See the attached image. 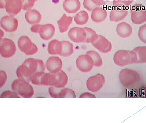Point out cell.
<instances>
[{
	"label": "cell",
	"mask_w": 146,
	"mask_h": 123,
	"mask_svg": "<svg viewBox=\"0 0 146 123\" xmlns=\"http://www.w3.org/2000/svg\"><path fill=\"white\" fill-rule=\"evenodd\" d=\"M68 82L67 75L61 70L57 73H48V86L63 88L67 85Z\"/></svg>",
	"instance_id": "5b68a950"
},
{
	"label": "cell",
	"mask_w": 146,
	"mask_h": 123,
	"mask_svg": "<svg viewBox=\"0 0 146 123\" xmlns=\"http://www.w3.org/2000/svg\"><path fill=\"white\" fill-rule=\"evenodd\" d=\"M20 97L13 91L12 92L10 90L4 91L1 95V98H19Z\"/></svg>",
	"instance_id": "d6a6232c"
},
{
	"label": "cell",
	"mask_w": 146,
	"mask_h": 123,
	"mask_svg": "<svg viewBox=\"0 0 146 123\" xmlns=\"http://www.w3.org/2000/svg\"><path fill=\"white\" fill-rule=\"evenodd\" d=\"M131 19L134 24L140 25L146 22V9L141 4H136L131 8Z\"/></svg>",
	"instance_id": "8992f818"
},
{
	"label": "cell",
	"mask_w": 146,
	"mask_h": 123,
	"mask_svg": "<svg viewBox=\"0 0 146 123\" xmlns=\"http://www.w3.org/2000/svg\"><path fill=\"white\" fill-rule=\"evenodd\" d=\"M0 25L3 29L7 32H13L17 30L18 26L17 20L13 16H6L2 17Z\"/></svg>",
	"instance_id": "7c38bea8"
},
{
	"label": "cell",
	"mask_w": 146,
	"mask_h": 123,
	"mask_svg": "<svg viewBox=\"0 0 146 123\" xmlns=\"http://www.w3.org/2000/svg\"><path fill=\"white\" fill-rule=\"evenodd\" d=\"M105 83V77L101 74L90 77L86 82L87 88L93 93H97L102 88Z\"/></svg>",
	"instance_id": "9c48e42d"
},
{
	"label": "cell",
	"mask_w": 146,
	"mask_h": 123,
	"mask_svg": "<svg viewBox=\"0 0 146 123\" xmlns=\"http://www.w3.org/2000/svg\"><path fill=\"white\" fill-rule=\"evenodd\" d=\"M76 65L80 72L88 73L92 69L94 63L91 57L86 54L78 58L76 61Z\"/></svg>",
	"instance_id": "30bf717a"
},
{
	"label": "cell",
	"mask_w": 146,
	"mask_h": 123,
	"mask_svg": "<svg viewBox=\"0 0 146 123\" xmlns=\"http://www.w3.org/2000/svg\"><path fill=\"white\" fill-rule=\"evenodd\" d=\"M4 35V33L3 31L0 29V41H1L2 38L3 37Z\"/></svg>",
	"instance_id": "ab89813d"
},
{
	"label": "cell",
	"mask_w": 146,
	"mask_h": 123,
	"mask_svg": "<svg viewBox=\"0 0 146 123\" xmlns=\"http://www.w3.org/2000/svg\"><path fill=\"white\" fill-rule=\"evenodd\" d=\"M41 25L35 24L31 27V31L33 33H38L39 30L40 29Z\"/></svg>",
	"instance_id": "8d00e7d4"
},
{
	"label": "cell",
	"mask_w": 146,
	"mask_h": 123,
	"mask_svg": "<svg viewBox=\"0 0 146 123\" xmlns=\"http://www.w3.org/2000/svg\"><path fill=\"white\" fill-rule=\"evenodd\" d=\"M138 36L142 42L146 44V24L139 27Z\"/></svg>",
	"instance_id": "4dcf8cb0"
},
{
	"label": "cell",
	"mask_w": 146,
	"mask_h": 123,
	"mask_svg": "<svg viewBox=\"0 0 146 123\" xmlns=\"http://www.w3.org/2000/svg\"><path fill=\"white\" fill-rule=\"evenodd\" d=\"M83 6L84 8L89 11H92L94 9L100 7V6L96 5L91 1V0H84Z\"/></svg>",
	"instance_id": "1f68e13d"
},
{
	"label": "cell",
	"mask_w": 146,
	"mask_h": 123,
	"mask_svg": "<svg viewBox=\"0 0 146 123\" xmlns=\"http://www.w3.org/2000/svg\"><path fill=\"white\" fill-rule=\"evenodd\" d=\"M61 42L57 40L51 41L48 45V52L51 55L60 54L62 50Z\"/></svg>",
	"instance_id": "cb8c5ba5"
},
{
	"label": "cell",
	"mask_w": 146,
	"mask_h": 123,
	"mask_svg": "<svg viewBox=\"0 0 146 123\" xmlns=\"http://www.w3.org/2000/svg\"><path fill=\"white\" fill-rule=\"evenodd\" d=\"M46 65L41 60L34 58H28L16 71V74L18 79L30 82L31 78L36 73L40 72H44Z\"/></svg>",
	"instance_id": "6da1fadb"
},
{
	"label": "cell",
	"mask_w": 146,
	"mask_h": 123,
	"mask_svg": "<svg viewBox=\"0 0 146 123\" xmlns=\"http://www.w3.org/2000/svg\"><path fill=\"white\" fill-rule=\"evenodd\" d=\"M91 1L99 6L105 5L109 1V0H91Z\"/></svg>",
	"instance_id": "d590c367"
},
{
	"label": "cell",
	"mask_w": 146,
	"mask_h": 123,
	"mask_svg": "<svg viewBox=\"0 0 146 123\" xmlns=\"http://www.w3.org/2000/svg\"><path fill=\"white\" fill-rule=\"evenodd\" d=\"M36 1V0H24L22 9L25 11L29 10L33 7Z\"/></svg>",
	"instance_id": "836d02e7"
},
{
	"label": "cell",
	"mask_w": 146,
	"mask_h": 123,
	"mask_svg": "<svg viewBox=\"0 0 146 123\" xmlns=\"http://www.w3.org/2000/svg\"><path fill=\"white\" fill-rule=\"evenodd\" d=\"M7 77L4 71L0 70V89L7 82Z\"/></svg>",
	"instance_id": "e575fe53"
},
{
	"label": "cell",
	"mask_w": 146,
	"mask_h": 123,
	"mask_svg": "<svg viewBox=\"0 0 146 123\" xmlns=\"http://www.w3.org/2000/svg\"><path fill=\"white\" fill-rule=\"evenodd\" d=\"M48 93L50 96L53 98H76L74 90L64 87L57 88L51 86L48 89Z\"/></svg>",
	"instance_id": "8fae6325"
},
{
	"label": "cell",
	"mask_w": 146,
	"mask_h": 123,
	"mask_svg": "<svg viewBox=\"0 0 146 123\" xmlns=\"http://www.w3.org/2000/svg\"><path fill=\"white\" fill-rule=\"evenodd\" d=\"M133 0H113V5L114 7H127L132 3Z\"/></svg>",
	"instance_id": "f546056e"
},
{
	"label": "cell",
	"mask_w": 146,
	"mask_h": 123,
	"mask_svg": "<svg viewBox=\"0 0 146 123\" xmlns=\"http://www.w3.org/2000/svg\"><path fill=\"white\" fill-rule=\"evenodd\" d=\"M25 19L30 24H36L41 22L42 16L38 11L30 9L25 14Z\"/></svg>",
	"instance_id": "7402d4cb"
},
{
	"label": "cell",
	"mask_w": 146,
	"mask_h": 123,
	"mask_svg": "<svg viewBox=\"0 0 146 123\" xmlns=\"http://www.w3.org/2000/svg\"><path fill=\"white\" fill-rule=\"evenodd\" d=\"M92 44L96 49L103 53H108L112 49L111 42L102 35H98V39Z\"/></svg>",
	"instance_id": "9a60e30c"
},
{
	"label": "cell",
	"mask_w": 146,
	"mask_h": 123,
	"mask_svg": "<svg viewBox=\"0 0 146 123\" xmlns=\"http://www.w3.org/2000/svg\"><path fill=\"white\" fill-rule=\"evenodd\" d=\"M55 32V28L52 24H47L41 25L38 33L42 40L45 41L49 40L54 36Z\"/></svg>",
	"instance_id": "ac0fdd59"
},
{
	"label": "cell",
	"mask_w": 146,
	"mask_h": 123,
	"mask_svg": "<svg viewBox=\"0 0 146 123\" xmlns=\"http://www.w3.org/2000/svg\"><path fill=\"white\" fill-rule=\"evenodd\" d=\"M128 13V10L125 7H115L110 12V19L111 22H120L127 17Z\"/></svg>",
	"instance_id": "e0dca14e"
},
{
	"label": "cell",
	"mask_w": 146,
	"mask_h": 123,
	"mask_svg": "<svg viewBox=\"0 0 146 123\" xmlns=\"http://www.w3.org/2000/svg\"><path fill=\"white\" fill-rule=\"evenodd\" d=\"M63 67L61 59L58 57H51L48 59L46 67L50 73H55L59 72Z\"/></svg>",
	"instance_id": "2e32d148"
},
{
	"label": "cell",
	"mask_w": 146,
	"mask_h": 123,
	"mask_svg": "<svg viewBox=\"0 0 146 123\" xmlns=\"http://www.w3.org/2000/svg\"><path fill=\"white\" fill-rule=\"evenodd\" d=\"M16 52L15 43L8 38H3L0 41V54L4 58L13 57Z\"/></svg>",
	"instance_id": "ba28073f"
},
{
	"label": "cell",
	"mask_w": 146,
	"mask_h": 123,
	"mask_svg": "<svg viewBox=\"0 0 146 123\" xmlns=\"http://www.w3.org/2000/svg\"><path fill=\"white\" fill-rule=\"evenodd\" d=\"M64 10L68 13H75L80 10V2L79 0H65L63 3Z\"/></svg>",
	"instance_id": "ffe728a7"
},
{
	"label": "cell",
	"mask_w": 146,
	"mask_h": 123,
	"mask_svg": "<svg viewBox=\"0 0 146 123\" xmlns=\"http://www.w3.org/2000/svg\"><path fill=\"white\" fill-rule=\"evenodd\" d=\"M11 89L20 97L32 98L34 95V89L29 82L24 80L16 79L11 84Z\"/></svg>",
	"instance_id": "3957f363"
},
{
	"label": "cell",
	"mask_w": 146,
	"mask_h": 123,
	"mask_svg": "<svg viewBox=\"0 0 146 123\" xmlns=\"http://www.w3.org/2000/svg\"><path fill=\"white\" fill-rule=\"evenodd\" d=\"M80 98H96L94 95L89 93H84L80 96Z\"/></svg>",
	"instance_id": "74e56055"
},
{
	"label": "cell",
	"mask_w": 146,
	"mask_h": 123,
	"mask_svg": "<svg viewBox=\"0 0 146 123\" xmlns=\"http://www.w3.org/2000/svg\"><path fill=\"white\" fill-rule=\"evenodd\" d=\"M62 50L60 56L69 57L74 52V46L72 43L67 41H61Z\"/></svg>",
	"instance_id": "d4e9b609"
},
{
	"label": "cell",
	"mask_w": 146,
	"mask_h": 123,
	"mask_svg": "<svg viewBox=\"0 0 146 123\" xmlns=\"http://www.w3.org/2000/svg\"><path fill=\"white\" fill-rule=\"evenodd\" d=\"M89 15L86 11H82L77 13L74 17V22L78 25H84L87 23L89 20Z\"/></svg>",
	"instance_id": "4316f807"
},
{
	"label": "cell",
	"mask_w": 146,
	"mask_h": 123,
	"mask_svg": "<svg viewBox=\"0 0 146 123\" xmlns=\"http://www.w3.org/2000/svg\"><path fill=\"white\" fill-rule=\"evenodd\" d=\"M38 1V0H36V1Z\"/></svg>",
	"instance_id": "60d3db41"
},
{
	"label": "cell",
	"mask_w": 146,
	"mask_h": 123,
	"mask_svg": "<svg viewBox=\"0 0 146 123\" xmlns=\"http://www.w3.org/2000/svg\"><path fill=\"white\" fill-rule=\"evenodd\" d=\"M86 33V37L84 43H93L98 38V35L94 30L88 27H84Z\"/></svg>",
	"instance_id": "83f0119b"
},
{
	"label": "cell",
	"mask_w": 146,
	"mask_h": 123,
	"mask_svg": "<svg viewBox=\"0 0 146 123\" xmlns=\"http://www.w3.org/2000/svg\"><path fill=\"white\" fill-rule=\"evenodd\" d=\"M132 51L137 54V63H146V46L136 47Z\"/></svg>",
	"instance_id": "484cf974"
},
{
	"label": "cell",
	"mask_w": 146,
	"mask_h": 123,
	"mask_svg": "<svg viewBox=\"0 0 146 123\" xmlns=\"http://www.w3.org/2000/svg\"><path fill=\"white\" fill-rule=\"evenodd\" d=\"M6 7V0H0V9H5Z\"/></svg>",
	"instance_id": "f35d334b"
},
{
	"label": "cell",
	"mask_w": 146,
	"mask_h": 123,
	"mask_svg": "<svg viewBox=\"0 0 146 123\" xmlns=\"http://www.w3.org/2000/svg\"><path fill=\"white\" fill-rule=\"evenodd\" d=\"M86 54L89 55L92 58L94 63V66L96 67H99L102 65L103 62L102 58L98 52L94 51L87 52Z\"/></svg>",
	"instance_id": "f1b7e54d"
},
{
	"label": "cell",
	"mask_w": 146,
	"mask_h": 123,
	"mask_svg": "<svg viewBox=\"0 0 146 123\" xmlns=\"http://www.w3.org/2000/svg\"><path fill=\"white\" fill-rule=\"evenodd\" d=\"M24 0H6V9L7 13L11 16H15L23 8Z\"/></svg>",
	"instance_id": "5bb4252c"
},
{
	"label": "cell",
	"mask_w": 146,
	"mask_h": 123,
	"mask_svg": "<svg viewBox=\"0 0 146 123\" xmlns=\"http://www.w3.org/2000/svg\"><path fill=\"white\" fill-rule=\"evenodd\" d=\"M68 36L73 42L80 43L84 42L86 37V33L84 28L74 27L68 31Z\"/></svg>",
	"instance_id": "4fadbf2b"
},
{
	"label": "cell",
	"mask_w": 146,
	"mask_h": 123,
	"mask_svg": "<svg viewBox=\"0 0 146 123\" xmlns=\"http://www.w3.org/2000/svg\"><path fill=\"white\" fill-rule=\"evenodd\" d=\"M18 45L20 50L27 56L33 55L38 51L37 46L28 36H21L18 40Z\"/></svg>",
	"instance_id": "52a82bcc"
},
{
	"label": "cell",
	"mask_w": 146,
	"mask_h": 123,
	"mask_svg": "<svg viewBox=\"0 0 146 123\" xmlns=\"http://www.w3.org/2000/svg\"><path fill=\"white\" fill-rule=\"evenodd\" d=\"M113 60L116 65L124 67L137 63V56L136 52L132 50H120L114 54Z\"/></svg>",
	"instance_id": "7a4b0ae2"
},
{
	"label": "cell",
	"mask_w": 146,
	"mask_h": 123,
	"mask_svg": "<svg viewBox=\"0 0 146 123\" xmlns=\"http://www.w3.org/2000/svg\"><path fill=\"white\" fill-rule=\"evenodd\" d=\"M73 17H68L64 14L60 19L57 22L61 33H64L67 31L68 27L72 23Z\"/></svg>",
	"instance_id": "603a6c76"
},
{
	"label": "cell",
	"mask_w": 146,
	"mask_h": 123,
	"mask_svg": "<svg viewBox=\"0 0 146 123\" xmlns=\"http://www.w3.org/2000/svg\"><path fill=\"white\" fill-rule=\"evenodd\" d=\"M120 82L125 87H131L136 85L140 82V75L137 71L129 68L123 69L120 71L119 75Z\"/></svg>",
	"instance_id": "277c9868"
},
{
	"label": "cell",
	"mask_w": 146,
	"mask_h": 123,
	"mask_svg": "<svg viewBox=\"0 0 146 123\" xmlns=\"http://www.w3.org/2000/svg\"><path fill=\"white\" fill-rule=\"evenodd\" d=\"M107 17V12L102 7H97L92 11L91 18L95 22H101L105 20Z\"/></svg>",
	"instance_id": "44dd1931"
},
{
	"label": "cell",
	"mask_w": 146,
	"mask_h": 123,
	"mask_svg": "<svg viewBox=\"0 0 146 123\" xmlns=\"http://www.w3.org/2000/svg\"><path fill=\"white\" fill-rule=\"evenodd\" d=\"M116 32L121 38H128L132 33V27L127 23L122 22L118 24L116 27Z\"/></svg>",
	"instance_id": "d6986e66"
}]
</instances>
